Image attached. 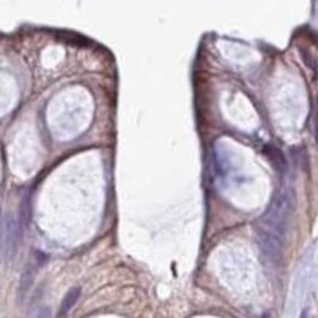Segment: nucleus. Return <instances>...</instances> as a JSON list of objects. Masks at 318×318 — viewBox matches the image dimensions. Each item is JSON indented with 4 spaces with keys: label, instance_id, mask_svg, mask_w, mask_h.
Returning <instances> with one entry per match:
<instances>
[{
    "label": "nucleus",
    "instance_id": "obj_3",
    "mask_svg": "<svg viewBox=\"0 0 318 318\" xmlns=\"http://www.w3.org/2000/svg\"><path fill=\"white\" fill-rule=\"evenodd\" d=\"M301 318H307V312H305V310L302 312V315H301Z\"/></svg>",
    "mask_w": 318,
    "mask_h": 318
},
{
    "label": "nucleus",
    "instance_id": "obj_1",
    "mask_svg": "<svg viewBox=\"0 0 318 318\" xmlns=\"http://www.w3.org/2000/svg\"><path fill=\"white\" fill-rule=\"evenodd\" d=\"M80 294H81V288L80 287H73L72 290L67 291V294L64 296V299L59 305V310H58V318H64L65 315H67L72 307L76 304V301L80 299Z\"/></svg>",
    "mask_w": 318,
    "mask_h": 318
},
{
    "label": "nucleus",
    "instance_id": "obj_2",
    "mask_svg": "<svg viewBox=\"0 0 318 318\" xmlns=\"http://www.w3.org/2000/svg\"><path fill=\"white\" fill-rule=\"evenodd\" d=\"M30 318H51V310L50 307H40L34 313H32Z\"/></svg>",
    "mask_w": 318,
    "mask_h": 318
}]
</instances>
